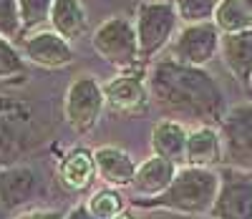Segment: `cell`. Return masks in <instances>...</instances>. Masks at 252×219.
Masks as SVG:
<instances>
[{
    "instance_id": "obj_1",
    "label": "cell",
    "mask_w": 252,
    "mask_h": 219,
    "mask_svg": "<svg viewBox=\"0 0 252 219\" xmlns=\"http://www.w3.org/2000/svg\"><path fill=\"white\" fill-rule=\"evenodd\" d=\"M152 103L164 119H177L182 124H209L220 126L227 114V96L217 78L207 68L184 65L174 58H159L146 73Z\"/></svg>"
},
{
    "instance_id": "obj_2",
    "label": "cell",
    "mask_w": 252,
    "mask_h": 219,
    "mask_svg": "<svg viewBox=\"0 0 252 219\" xmlns=\"http://www.w3.org/2000/svg\"><path fill=\"white\" fill-rule=\"evenodd\" d=\"M220 191V171L199 166H179L172 187L161 196L149 202L134 199V207L141 209H169L179 214H209Z\"/></svg>"
},
{
    "instance_id": "obj_3",
    "label": "cell",
    "mask_w": 252,
    "mask_h": 219,
    "mask_svg": "<svg viewBox=\"0 0 252 219\" xmlns=\"http://www.w3.org/2000/svg\"><path fill=\"white\" fill-rule=\"evenodd\" d=\"M91 46L101 61H106L109 65L119 73H129L141 68V48L139 38L134 28V18L126 15H111L91 33Z\"/></svg>"
},
{
    "instance_id": "obj_4",
    "label": "cell",
    "mask_w": 252,
    "mask_h": 219,
    "mask_svg": "<svg viewBox=\"0 0 252 219\" xmlns=\"http://www.w3.org/2000/svg\"><path fill=\"white\" fill-rule=\"evenodd\" d=\"M134 28L144 63L154 61L161 51L172 46L174 35L182 28V20L172 5V0H144L136 5Z\"/></svg>"
},
{
    "instance_id": "obj_5",
    "label": "cell",
    "mask_w": 252,
    "mask_h": 219,
    "mask_svg": "<svg viewBox=\"0 0 252 219\" xmlns=\"http://www.w3.org/2000/svg\"><path fill=\"white\" fill-rule=\"evenodd\" d=\"M106 108L103 83L96 76H76L63 96V116L76 134H89L101 121Z\"/></svg>"
},
{
    "instance_id": "obj_6",
    "label": "cell",
    "mask_w": 252,
    "mask_h": 219,
    "mask_svg": "<svg viewBox=\"0 0 252 219\" xmlns=\"http://www.w3.org/2000/svg\"><path fill=\"white\" fill-rule=\"evenodd\" d=\"M217 128L224 146V166L252 174V101L229 106Z\"/></svg>"
},
{
    "instance_id": "obj_7",
    "label": "cell",
    "mask_w": 252,
    "mask_h": 219,
    "mask_svg": "<svg viewBox=\"0 0 252 219\" xmlns=\"http://www.w3.org/2000/svg\"><path fill=\"white\" fill-rule=\"evenodd\" d=\"M220 46H222V33L217 31L212 20L209 23L182 26L169 46V58H174L184 65L204 68L209 61H215L220 56Z\"/></svg>"
},
{
    "instance_id": "obj_8",
    "label": "cell",
    "mask_w": 252,
    "mask_h": 219,
    "mask_svg": "<svg viewBox=\"0 0 252 219\" xmlns=\"http://www.w3.org/2000/svg\"><path fill=\"white\" fill-rule=\"evenodd\" d=\"M209 217L212 219H252V174L250 171H237V169L220 171V191Z\"/></svg>"
},
{
    "instance_id": "obj_9",
    "label": "cell",
    "mask_w": 252,
    "mask_h": 219,
    "mask_svg": "<svg viewBox=\"0 0 252 219\" xmlns=\"http://www.w3.org/2000/svg\"><path fill=\"white\" fill-rule=\"evenodd\" d=\"M20 53H23V58L28 63L40 65V68H48V71L66 68V65H71L73 58H76L73 43L61 38L51 28L26 33L23 38H20Z\"/></svg>"
},
{
    "instance_id": "obj_10",
    "label": "cell",
    "mask_w": 252,
    "mask_h": 219,
    "mask_svg": "<svg viewBox=\"0 0 252 219\" xmlns=\"http://www.w3.org/2000/svg\"><path fill=\"white\" fill-rule=\"evenodd\" d=\"M103 94H106V106L119 114H141L152 103L146 76H141V71L116 73L109 83H103Z\"/></svg>"
},
{
    "instance_id": "obj_11",
    "label": "cell",
    "mask_w": 252,
    "mask_h": 219,
    "mask_svg": "<svg viewBox=\"0 0 252 219\" xmlns=\"http://www.w3.org/2000/svg\"><path fill=\"white\" fill-rule=\"evenodd\" d=\"M220 164H224V146H222L220 128L217 126H209V124L189 126L184 166L217 169Z\"/></svg>"
},
{
    "instance_id": "obj_12",
    "label": "cell",
    "mask_w": 252,
    "mask_h": 219,
    "mask_svg": "<svg viewBox=\"0 0 252 219\" xmlns=\"http://www.w3.org/2000/svg\"><path fill=\"white\" fill-rule=\"evenodd\" d=\"M94 161H96V177L103 182V187H131L139 164L134 161V156L126 149L106 144L94 149Z\"/></svg>"
},
{
    "instance_id": "obj_13",
    "label": "cell",
    "mask_w": 252,
    "mask_h": 219,
    "mask_svg": "<svg viewBox=\"0 0 252 219\" xmlns=\"http://www.w3.org/2000/svg\"><path fill=\"white\" fill-rule=\"evenodd\" d=\"M179 166L166 161L161 156H149L146 161L139 164L136 169V177L131 182V194L134 199H141V202H149V199H157V196H161L166 189L172 187L174 177H177Z\"/></svg>"
},
{
    "instance_id": "obj_14",
    "label": "cell",
    "mask_w": 252,
    "mask_h": 219,
    "mask_svg": "<svg viewBox=\"0 0 252 219\" xmlns=\"http://www.w3.org/2000/svg\"><path fill=\"white\" fill-rule=\"evenodd\" d=\"M187 136L189 126L177 121V119H159L152 126V156H161L177 166H184V154H187Z\"/></svg>"
},
{
    "instance_id": "obj_15",
    "label": "cell",
    "mask_w": 252,
    "mask_h": 219,
    "mask_svg": "<svg viewBox=\"0 0 252 219\" xmlns=\"http://www.w3.org/2000/svg\"><path fill=\"white\" fill-rule=\"evenodd\" d=\"M220 58L242 89H250L252 86V28L235 35H222Z\"/></svg>"
},
{
    "instance_id": "obj_16",
    "label": "cell",
    "mask_w": 252,
    "mask_h": 219,
    "mask_svg": "<svg viewBox=\"0 0 252 219\" xmlns=\"http://www.w3.org/2000/svg\"><path fill=\"white\" fill-rule=\"evenodd\" d=\"M96 179V161H94V151L73 146L66 151V156L58 164V182L66 191H83L89 189Z\"/></svg>"
},
{
    "instance_id": "obj_17",
    "label": "cell",
    "mask_w": 252,
    "mask_h": 219,
    "mask_svg": "<svg viewBox=\"0 0 252 219\" xmlns=\"http://www.w3.org/2000/svg\"><path fill=\"white\" fill-rule=\"evenodd\" d=\"M51 31H56L68 43H76L89 31V13L81 0H56L51 13Z\"/></svg>"
},
{
    "instance_id": "obj_18",
    "label": "cell",
    "mask_w": 252,
    "mask_h": 219,
    "mask_svg": "<svg viewBox=\"0 0 252 219\" xmlns=\"http://www.w3.org/2000/svg\"><path fill=\"white\" fill-rule=\"evenodd\" d=\"M212 23L217 26L222 35H235L252 28V15L240 0H220Z\"/></svg>"
},
{
    "instance_id": "obj_19",
    "label": "cell",
    "mask_w": 252,
    "mask_h": 219,
    "mask_svg": "<svg viewBox=\"0 0 252 219\" xmlns=\"http://www.w3.org/2000/svg\"><path fill=\"white\" fill-rule=\"evenodd\" d=\"M53 3L56 0H18V15L23 33H35L51 26Z\"/></svg>"
},
{
    "instance_id": "obj_20",
    "label": "cell",
    "mask_w": 252,
    "mask_h": 219,
    "mask_svg": "<svg viewBox=\"0 0 252 219\" xmlns=\"http://www.w3.org/2000/svg\"><path fill=\"white\" fill-rule=\"evenodd\" d=\"M86 207H89V212H91L96 219H114V217H119L121 212H126L124 196H121L119 189H114V187H101V189H96L89 199H86Z\"/></svg>"
},
{
    "instance_id": "obj_21",
    "label": "cell",
    "mask_w": 252,
    "mask_h": 219,
    "mask_svg": "<svg viewBox=\"0 0 252 219\" xmlns=\"http://www.w3.org/2000/svg\"><path fill=\"white\" fill-rule=\"evenodd\" d=\"M35 189V179L31 171H13L8 177L0 179V194H3V202L8 204H18V202H28V196Z\"/></svg>"
},
{
    "instance_id": "obj_22",
    "label": "cell",
    "mask_w": 252,
    "mask_h": 219,
    "mask_svg": "<svg viewBox=\"0 0 252 219\" xmlns=\"http://www.w3.org/2000/svg\"><path fill=\"white\" fill-rule=\"evenodd\" d=\"M220 0H172V5L182 20V26L192 23H209L215 18Z\"/></svg>"
},
{
    "instance_id": "obj_23",
    "label": "cell",
    "mask_w": 252,
    "mask_h": 219,
    "mask_svg": "<svg viewBox=\"0 0 252 219\" xmlns=\"http://www.w3.org/2000/svg\"><path fill=\"white\" fill-rule=\"evenodd\" d=\"M26 58L20 53V48L10 38L0 35V81H10L26 73Z\"/></svg>"
},
{
    "instance_id": "obj_24",
    "label": "cell",
    "mask_w": 252,
    "mask_h": 219,
    "mask_svg": "<svg viewBox=\"0 0 252 219\" xmlns=\"http://www.w3.org/2000/svg\"><path fill=\"white\" fill-rule=\"evenodd\" d=\"M23 33L18 15V0H0V35L3 38H18Z\"/></svg>"
},
{
    "instance_id": "obj_25",
    "label": "cell",
    "mask_w": 252,
    "mask_h": 219,
    "mask_svg": "<svg viewBox=\"0 0 252 219\" xmlns=\"http://www.w3.org/2000/svg\"><path fill=\"white\" fill-rule=\"evenodd\" d=\"M13 219H66V214L58 209H28L23 214H18Z\"/></svg>"
},
{
    "instance_id": "obj_26",
    "label": "cell",
    "mask_w": 252,
    "mask_h": 219,
    "mask_svg": "<svg viewBox=\"0 0 252 219\" xmlns=\"http://www.w3.org/2000/svg\"><path fill=\"white\" fill-rule=\"evenodd\" d=\"M66 219H96V217L89 212V207H86V204H76V207L66 214Z\"/></svg>"
},
{
    "instance_id": "obj_27",
    "label": "cell",
    "mask_w": 252,
    "mask_h": 219,
    "mask_svg": "<svg viewBox=\"0 0 252 219\" xmlns=\"http://www.w3.org/2000/svg\"><path fill=\"white\" fill-rule=\"evenodd\" d=\"M114 219H136V217H134L131 212H121V214H119V217H114Z\"/></svg>"
},
{
    "instance_id": "obj_28",
    "label": "cell",
    "mask_w": 252,
    "mask_h": 219,
    "mask_svg": "<svg viewBox=\"0 0 252 219\" xmlns=\"http://www.w3.org/2000/svg\"><path fill=\"white\" fill-rule=\"evenodd\" d=\"M240 3H242V5L250 10V15H252V0H240Z\"/></svg>"
},
{
    "instance_id": "obj_29",
    "label": "cell",
    "mask_w": 252,
    "mask_h": 219,
    "mask_svg": "<svg viewBox=\"0 0 252 219\" xmlns=\"http://www.w3.org/2000/svg\"><path fill=\"white\" fill-rule=\"evenodd\" d=\"M250 91H252V86H250Z\"/></svg>"
},
{
    "instance_id": "obj_30",
    "label": "cell",
    "mask_w": 252,
    "mask_h": 219,
    "mask_svg": "<svg viewBox=\"0 0 252 219\" xmlns=\"http://www.w3.org/2000/svg\"><path fill=\"white\" fill-rule=\"evenodd\" d=\"M209 219H212V217H209Z\"/></svg>"
}]
</instances>
